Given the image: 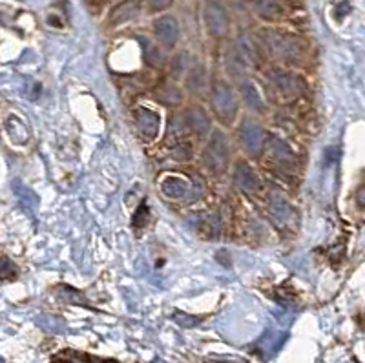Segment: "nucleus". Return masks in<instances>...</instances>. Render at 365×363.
<instances>
[{
	"mask_svg": "<svg viewBox=\"0 0 365 363\" xmlns=\"http://www.w3.org/2000/svg\"><path fill=\"white\" fill-rule=\"evenodd\" d=\"M256 13L263 21H278L283 15L282 0H257Z\"/></svg>",
	"mask_w": 365,
	"mask_h": 363,
	"instance_id": "nucleus-13",
	"label": "nucleus"
},
{
	"mask_svg": "<svg viewBox=\"0 0 365 363\" xmlns=\"http://www.w3.org/2000/svg\"><path fill=\"white\" fill-rule=\"evenodd\" d=\"M187 121L188 126H190L197 136H205V133L210 130V119H208V116L201 110V108H192V110H188Z\"/></svg>",
	"mask_w": 365,
	"mask_h": 363,
	"instance_id": "nucleus-16",
	"label": "nucleus"
},
{
	"mask_svg": "<svg viewBox=\"0 0 365 363\" xmlns=\"http://www.w3.org/2000/svg\"><path fill=\"white\" fill-rule=\"evenodd\" d=\"M241 93H243V97H245L247 103L250 104V108H254V110H263V99L259 97V93H257L256 86L252 84V81H245V83L241 84Z\"/></svg>",
	"mask_w": 365,
	"mask_h": 363,
	"instance_id": "nucleus-19",
	"label": "nucleus"
},
{
	"mask_svg": "<svg viewBox=\"0 0 365 363\" xmlns=\"http://www.w3.org/2000/svg\"><path fill=\"white\" fill-rule=\"evenodd\" d=\"M234 181L240 186L241 190L254 192L257 188V178L247 163H237L236 173H234Z\"/></svg>",
	"mask_w": 365,
	"mask_h": 363,
	"instance_id": "nucleus-12",
	"label": "nucleus"
},
{
	"mask_svg": "<svg viewBox=\"0 0 365 363\" xmlns=\"http://www.w3.org/2000/svg\"><path fill=\"white\" fill-rule=\"evenodd\" d=\"M174 0H148V8L152 11H161V9H166L172 4Z\"/></svg>",
	"mask_w": 365,
	"mask_h": 363,
	"instance_id": "nucleus-23",
	"label": "nucleus"
},
{
	"mask_svg": "<svg viewBox=\"0 0 365 363\" xmlns=\"http://www.w3.org/2000/svg\"><path fill=\"white\" fill-rule=\"evenodd\" d=\"M58 296H61V300H64L66 303H77V305L88 307L83 294H81L79 290L71 289L70 285H58Z\"/></svg>",
	"mask_w": 365,
	"mask_h": 363,
	"instance_id": "nucleus-20",
	"label": "nucleus"
},
{
	"mask_svg": "<svg viewBox=\"0 0 365 363\" xmlns=\"http://www.w3.org/2000/svg\"><path fill=\"white\" fill-rule=\"evenodd\" d=\"M139 13V2L137 0H126V2H120L119 6L112 9L110 13V24H125V22L132 21L133 17H137Z\"/></svg>",
	"mask_w": 365,
	"mask_h": 363,
	"instance_id": "nucleus-11",
	"label": "nucleus"
},
{
	"mask_svg": "<svg viewBox=\"0 0 365 363\" xmlns=\"http://www.w3.org/2000/svg\"><path fill=\"white\" fill-rule=\"evenodd\" d=\"M212 108L220 119L230 121L236 116L237 110V101L236 93L227 83H217L212 91Z\"/></svg>",
	"mask_w": 365,
	"mask_h": 363,
	"instance_id": "nucleus-4",
	"label": "nucleus"
},
{
	"mask_svg": "<svg viewBox=\"0 0 365 363\" xmlns=\"http://www.w3.org/2000/svg\"><path fill=\"white\" fill-rule=\"evenodd\" d=\"M174 316L181 325H195V323H200V319L190 318V316H187V314H182V312H175Z\"/></svg>",
	"mask_w": 365,
	"mask_h": 363,
	"instance_id": "nucleus-24",
	"label": "nucleus"
},
{
	"mask_svg": "<svg viewBox=\"0 0 365 363\" xmlns=\"http://www.w3.org/2000/svg\"><path fill=\"white\" fill-rule=\"evenodd\" d=\"M203 363H240V362H230V359H212V358H208V359H205Z\"/></svg>",
	"mask_w": 365,
	"mask_h": 363,
	"instance_id": "nucleus-25",
	"label": "nucleus"
},
{
	"mask_svg": "<svg viewBox=\"0 0 365 363\" xmlns=\"http://www.w3.org/2000/svg\"><path fill=\"white\" fill-rule=\"evenodd\" d=\"M270 153H272V157L279 163V165H292V163H294V153H292L291 148L279 139H274L272 143H270Z\"/></svg>",
	"mask_w": 365,
	"mask_h": 363,
	"instance_id": "nucleus-17",
	"label": "nucleus"
},
{
	"mask_svg": "<svg viewBox=\"0 0 365 363\" xmlns=\"http://www.w3.org/2000/svg\"><path fill=\"white\" fill-rule=\"evenodd\" d=\"M205 22L214 37H223L228 31V15L217 0H208L205 4Z\"/></svg>",
	"mask_w": 365,
	"mask_h": 363,
	"instance_id": "nucleus-5",
	"label": "nucleus"
},
{
	"mask_svg": "<svg viewBox=\"0 0 365 363\" xmlns=\"http://www.w3.org/2000/svg\"><path fill=\"white\" fill-rule=\"evenodd\" d=\"M161 190L166 198L182 199L188 194V183L181 178H166L161 183Z\"/></svg>",
	"mask_w": 365,
	"mask_h": 363,
	"instance_id": "nucleus-15",
	"label": "nucleus"
},
{
	"mask_svg": "<svg viewBox=\"0 0 365 363\" xmlns=\"http://www.w3.org/2000/svg\"><path fill=\"white\" fill-rule=\"evenodd\" d=\"M269 83L279 103H291L303 91L302 81L291 71L272 70L269 73Z\"/></svg>",
	"mask_w": 365,
	"mask_h": 363,
	"instance_id": "nucleus-2",
	"label": "nucleus"
},
{
	"mask_svg": "<svg viewBox=\"0 0 365 363\" xmlns=\"http://www.w3.org/2000/svg\"><path fill=\"white\" fill-rule=\"evenodd\" d=\"M148 207H146V203H141L139 205V208L135 210V214H133V219H132V227L137 228V230H141V228H145V225L148 223Z\"/></svg>",
	"mask_w": 365,
	"mask_h": 363,
	"instance_id": "nucleus-21",
	"label": "nucleus"
},
{
	"mask_svg": "<svg viewBox=\"0 0 365 363\" xmlns=\"http://www.w3.org/2000/svg\"><path fill=\"white\" fill-rule=\"evenodd\" d=\"M135 124L139 132L146 137L148 140L155 139L159 133V126H161V119L154 110L148 108H139L135 112Z\"/></svg>",
	"mask_w": 365,
	"mask_h": 363,
	"instance_id": "nucleus-7",
	"label": "nucleus"
},
{
	"mask_svg": "<svg viewBox=\"0 0 365 363\" xmlns=\"http://www.w3.org/2000/svg\"><path fill=\"white\" fill-rule=\"evenodd\" d=\"M228 159L230 152H228L227 137L221 132H214L205 148V165L214 173H223L228 166Z\"/></svg>",
	"mask_w": 365,
	"mask_h": 363,
	"instance_id": "nucleus-3",
	"label": "nucleus"
},
{
	"mask_svg": "<svg viewBox=\"0 0 365 363\" xmlns=\"http://www.w3.org/2000/svg\"><path fill=\"white\" fill-rule=\"evenodd\" d=\"M8 133L19 145H24L29 139V130L26 128L24 123L21 119H17V117H9L8 119Z\"/></svg>",
	"mask_w": 365,
	"mask_h": 363,
	"instance_id": "nucleus-18",
	"label": "nucleus"
},
{
	"mask_svg": "<svg viewBox=\"0 0 365 363\" xmlns=\"http://www.w3.org/2000/svg\"><path fill=\"white\" fill-rule=\"evenodd\" d=\"M155 35L159 37V41L166 46H174L178 42L179 37V24L174 17L166 15L155 21Z\"/></svg>",
	"mask_w": 365,
	"mask_h": 363,
	"instance_id": "nucleus-9",
	"label": "nucleus"
},
{
	"mask_svg": "<svg viewBox=\"0 0 365 363\" xmlns=\"http://www.w3.org/2000/svg\"><path fill=\"white\" fill-rule=\"evenodd\" d=\"M270 214H272V218L276 223L283 225V223H287L289 219H291L292 208H291V205L285 201V198H283V195L274 194L272 199H270Z\"/></svg>",
	"mask_w": 365,
	"mask_h": 363,
	"instance_id": "nucleus-14",
	"label": "nucleus"
},
{
	"mask_svg": "<svg viewBox=\"0 0 365 363\" xmlns=\"http://www.w3.org/2000/svg\"><path fill=\"white\" fill-rule=\"evenodd\" d=\"M240 137L243 146H245L250 153H254V155H257V153L262 152L263 145H265V133H263V130L259 128L257 124L250 123V121H245V123H243Z\"/></svg>",
	"mask_w": 365,
	"mask_h": 363,
	"instance_id": "nucleus-6",
	"label": "nucleus"
},
{
	"mask_svg": "<svg viewBox=\"0 0 365 363\" xmlns=\"http://www.w3.org/2000/svg\"><path fill=\"white\" fill-rule=\"evenodd\" d=\"M17 274V267L9 257H0V280H9Z\"/></svg>",
	"mask_w": 365,
	"mask_h": 363,
	"instance_id": "nucleus-22",
	"label": "nucleus"
},
{
	"mask_svg": "<svg viewBox=\"0 0 365 363\" xmlns=\"http://www.w3.org/2000/svg\"><path fill=\"white\" fill-rule=\"evenodd\" d=\"M263 41H265L267 50L272 57L283 58V61H296L303 55L302 41L298 37H292V35L267 31Z\"/></svg>",
	"mask_w": 365,
	"mask_h": 363,
	"instance_id": "nucleus-1",
	"label": "nucleus"
},
{
	"mask_svg": "<svg viewBox=\"0 0 365 363\" xmlns=\"http://www.w3.org/2000/svg\"><path fill=\"white\" fill-rule=\"evenodd\" d=\"M234 57H236L237 64H240L241 70L245 68L254 66L256 64V48H254L252 41H250L249 35H241L236 42V51H234Z\"/></svg>",
	"mask_w": 365,
	"mask_h": 363,
	"instance_id": "nucleus-8",
	"label": "nucleus"
},
{
	"mask_svg": "<svg viewBox=\"0 0 365 363\" xmlns=\"http://www.w3.org/2000/svg\"><path fill=\"white\" fill-rule=\"evenodd\" d=\"M51 363H120L117 359L110 358H97V356L86 354V352H77L71 351V349H66L61 354H55L51 358Z\"/></svg>",
	"mask_w": 365,
	"mask_h": 363,
	"instance_id": "nucleus-10",
	"label": "nucleus"
}]
</instances>
